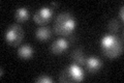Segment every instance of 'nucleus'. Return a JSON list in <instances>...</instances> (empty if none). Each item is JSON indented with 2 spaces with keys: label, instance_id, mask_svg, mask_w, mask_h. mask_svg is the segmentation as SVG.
I'll return each mask as SVG.
<instances>
[{
  "label": "nucleus",
  "instance_id": "obj_1",
  "mask_svg": "<svg viewBox=\"0 0 124 83\" xmlns=\"http://www.w3.org/2000/svg\"><path fill=\"white\" fill-rule=\"evenodd\" d=\"M100 46H101V51L103 55L110 59H115L119 57L123 52L122 41L114 34L106 35L101 39Z\"/></svg>",
  "mask_w": 124,
  "mask_h": 83
},
{
  "label": "nucleus",
  "instance_id": "obj_2",
  "mask_svg": "<svg viewBox=\"0 0 124 83\" xmlns=\"http://www.w3.org/2000/svg\"><path fill=\"white\" fill-rule=\"evenodd\" d=\"M77 22L72 15L69 13H62L55 20L54 23V31L55 33L62 37H69L75 31Z\"/></svg>",
  "mask_w": 124,
  "mask_h": 83
},
{
  "label": "nucleus",
  "instance_id": "obj_3",
  "mask_svg": "<svg viewBox=\"0 0 124 83\" xmlns=\"http://www.w3.org/2000/svg\"><path fill=\"white\" fill-rule=\"evenodd\" d=\"M24 38V30L19 24H13L5 32V42L10 46L20 45Z\"/></svg>",
  "mask_w": 124,
  "mask_h": 83
},
{
  "label": "nucleus",
  "instance_id": "obj_4",
  "mask_svg": "<svg viewBox=\"0 0 124 83\" xmlns=\"http://www.w3.org/2000/svg\"><path fill=\"white\" fill-rule=\"evenodd\" d=\"M53 14H54V11L51 7L45 6V7H41L40 9H38L34 14L33 19L35 21V23H37L38 25H44L51 20Z\"/></svg>",
  "mask_w": 124,
  "mask_h": 83
},
{
  "label": "nucleus",
  "instance_id": "obj_5",
  "mask_svg": "<svg viewBox=\"0 0 124 83\" xmlns=\"http://www.w3.org/2000/svg\"><path fill=\"white\" fill-rule=\"evenodd\" d=\"M68 47H69V43L67 39L64 37H60V38L56 39L52 44L51 51L54 54H61V53L65 52V51L68 49Z\"/></svg>",
  "mask_w": 124,
  "mask_h": 83
},
{
  "label": "nucleus",
  "instance_id": "obj_6",
  "mask_svg": "<svg viewBox=\"0 0 124 83\" xmlns=\"http://www.w3.org/2000/svg\"><path fill=\"white\" fill-rule=\"evenodd\" d=\"M69 75H70V78H71V81L72 82H76V81H83L84 78H85V75L83 73L82 69L79 66V65L77 64H72L66 68Z\"/></svg>",
  "mask_w": 124,
  "mask_h": 83
},
{
  "label": "nucleus",
  "instance_id": "obj_7",
  "mask_svg": "<svg viewBox=\"0 0 124 83\" xmlns=\"http://www.w3.org/2000/svg\"><path fill=\"white\" fill-rule=\"evenodd\" d=\"M85 65H86L87 70L90 73H95V72H97L99 69H101L102 62L97 57L90 56V57H88L86 59V64H85Z\"/></svg>",
  "mask_w": 124,
  "mask_h": 83
},
{
  "label": "nucleus",
  "instance_id": "obj_8",
  "mask_svg": "<svg viewBox=\"0 0 124 83\" xmlns=\"http://www.w3.org/2000/svg\"><path fill=\"white\" fill-rule=\"evenodd\" d=\"M33 54H34V50H33L32 47L29 46V45H23L18 49L19 57L22 58V59H25V60L26 59H30L33 56Z\"/></svg>",
  "mask_w": 124,
  "mask_h": 83
},
{
  "label": "nucleus",
  "instance_id": "obj_9",
  "mask_svg": "<svg viewBox=\"0 0 124 83\" xmlns=\"http://www.w3.org/2000/svg\"><path fill=\"white\" fill-rule=\"evenodd\" d=\"M71 58L72 60L75 61V64L79 65H85L86 64V59L87 57L85 56V54L83 52L82 49H75L71 52Z\"/></svg>",
  "mask_w": 124,
  "mask_h": 83
},
{
  "label": "nucleus",
  "instance_id": "obj_10",
  "mask_svg": "<svg viewBox=\"0 0 124 83\" xmlns=\"http://www.w3.org/2000/svg\"><path fill=\"white\" fill-rule=\"evenodd\" d=\"M35 37H36V38H38L41 42L48 41V39L51 38V37H52V31H51V29H50L49 27L41 26L36 30Z\"/></svg>",
  "mask_w": 124,
  "mask_h": 83
},
{
  "label": "nucleus",
  "instance_id": "obj_11",
  "mask_svg": "<svg viewBox=\"0 0 124 83\" xmlns=\"http://www.w3.org/2000/svg\"><path fill=\"white\" fill-rule=\"evenodd\" d=\"M29 18V11L25 7H20L16 11V20L19 22H24Z\"/></svg>",
  "mask_w": 124,
  "mask_h": 83
},
{
  "label": "nucleus",
  "instance_id": "obj_12",
  "mask_svg": "<svg viewBox=\"0 0 124 83\" xmlns=\"http://www.w3.org/2000/svg\"><path fill=\"white\" fill-rule=\"evenodd\" d=\"M108 31H110L111 33H118L120 31V29H121V25H120V22L118 20L113 19L110 21V23H108Z\"/></svg>",
  "mask_w": 124,
  "mask_h": 83
},
{
  "label": "nucleus",
  "instance_id": "obj_13",
  "mask_svg": "<svg viewBox=\"0 0 124 83\" xmlns=\"http://www.w3.org/2000/svg\"><path fill=\"white\" fill-rule=\"evenodd\" d=\"M35 82H38V83H51L52 82V79L46 76V75H41V76L35 78Z\"/></svg>",
  "mask_w": 124,
  "mask_h": 83
},
{
  "label": "nucleus",
  "instance_id": "obj_14",
  "mask_svg": "<svg viewBox=\"0 0 124 83\" xmlns=\"http://www.w3.org/2000/svg\"><path fill=\"white\" fill-rule=\"evenodd\" d=\"M124 7L121 6L120 7V9H119V18L121 19V21H123V19H124Z\"/></svg>",
  "mask_w": 124,
  "mask_h": 83
},
{
  "label": "nucleus",
  "instance_id": "obj_15",
  "mask_svg": "<svg viewBox=\"0 0 124 83\" xmlns=\"http://www.w3.org/2000/svg\"><path fill=\"white\" fill-rule=\"evenodd\" d=\"M58 3L57 2H52V6H57Z\"/></svg>",
  "mask_w": 124,
  "mask_h": 83
},
{
  "label": "nucleus",
  "instance_id": "obj_16",
  "mask_svg": "<svg viewBox=\"0 0 124 83\" xmlns=\"http://www.w3.org/2000/svg\"><path fill=\"white\" fill-rule=\"evenodd\" d=\"M0 76H1V77L3 76V70H2V69H1V75H0Z\"/></svg>",
  "mask_w": 124,
  "mask_h": 83
}]
</instances>
